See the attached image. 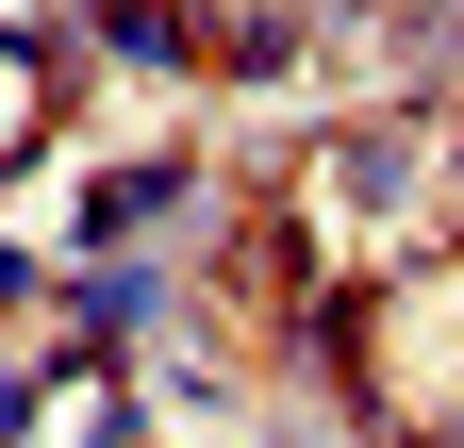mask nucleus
<instances>
[{
    "label": "nucleus",
    "mask_w": 464,
    "mask_h": 448,
    "mask_svg": "<svg viewBox=\"0 0 464 448\" xmlns=\"http://www.w3.org/2000/svg\"><path fill=\"white\" fill-rule=\"evenodd\" d=\"M431 150H448V133H348V150H332V216H431V200H448Z\"/></svg>",
    "instance_id": "nucleus-2"
},
{
    "label": "nucleus",
    "mask_w": 464,
    "mask_h": 448,
    "mask_svg": "<svg viewBox=\"0 0 464 448\" xmlns=\"http://www.w3.org/2000/svg\"><path fill=\"white\" fill-rule=\"evenodd\" d=\"M382 382H398L415 415H464V266L398 299V332H382Z\"/></svg>",
    "instance_id": "nucleus-1"
}]
</instances>
